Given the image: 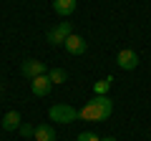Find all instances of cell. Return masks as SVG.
I'll list each match as a JSON object with an SVG mask.
<instances>
[{"label": "cell", "instance_id": "10", "mask_svg": "<svg viewBox=\"0 0 151 141\" xmlns=\"http://www.w3.org/2000/svg\"><path fill=\"white\" fill-rule=\"evenodd\" d=\"M3 129H5V131L20 129V114H18V111H8V114L3 116Z\"/></svg>", "mask_w": 151, "mask_h": 141}, {"label": "cell", "instance_id": "4", "mask_svg": "<svg viewBox=\"0 0 151 141\" xmlns=\"http://www.w3.org/2000/svg\"><path fill=\"white\" fill-rule=\"evenodd\" d=\"M116 65H119V68H124V70H134L136 65H139V53H136V50H131V48L119 50V53H116Z\"/></svg>", "mask_w": 151, "mask_h": 141}, {"label": "cell", "instance_id": "3", "mask_svg": "<svg viewBox=\"0 0 151 141\" xmlns=\"http://www.w3.org/2000/svg\"><path fill=\"white\" fill-rule=\"evenodd\" d=\"M70 33H73V25H70L68 20H63V23H58L55 28H50V30H48V43L50 45H63Z\"/></svg>", "mask_w": 151, "mask_h": 141}, {"label": "cell", "instance_id": "13", "mask_svg": "<svg viewBox=\"0 0 151 141\" xmlns=\"http://www.w3.org/2000/svg\"><path fill=\"white\" fill-rule=\"evenodd\" d=\"M76 141H101V136H96L93 131H81L76 136Z\"/></svg>", "mask_w": 151, "mask_h": 141}, {"label": "cell", "instance_id": "9", "mask_svg": "<svg viewBox=\"0 0 151 141\" xmlns=\"http://www.w3.org/2000/svg\"><path fill=\"white\" fill-rule=\"evenodd\" d=\"M35 141H55V129L50 124H40L35 126V136H33Z\"/></svg>", "mask_w": 151, "mask_h": 141}, {"label": "cell", "instance_id": "11", "mask_svg": "<svg viewBox=\"0 0 151 141\" xmlns=\"http://www.w3.org/2000/svg\"><path fill=\"white\" fill-rule=\"evenodd\" d=\"M113 86V76H106L103 81H96L93 83V96H106Z\"/></svg>", "mask_w": 151, "mask_h": 141}, {"label": "cell", "instance_id": "12", "mask_svg": "<svg viewBox=\"0 0 151 141\" xmlns=\"http://www.w3.org/2000/svg\"><path fill=\"white\" fill-rule=\"evenodd\" d=\"M48 78H50V83L60 86V83L68 81V70H63V68H53V70H48Z\"/></svg>", "mask_w": 151, "mask_h": 141}, {"label": "cell", "instance_id": "7", "mask_svg": "<svg viewBox=\"0 0 151 141\" xmlns=\"http://www.w3.org/2000/svg\"><path fill=\"white\" fill-rule=\"evenodd\" d=\"M50 78H48V73L45 76H38V78H33L30 81V91H33V96H48L50 93Z\"/></svg>", "mask_w": 151, "mask_h": 141}, {"label": "cell", "instance_id": "15", "mask_svg": "<svg viewBox=\"0 0 151 141\" xmlns=\"http://www.w3.org/2000/svg\"><path fill=\"white\" fill-rule=\"evenodd\" d=\"M101 141H116V136H103Z\"/></svg>", "mask_w": 151, "mask_h": 141}, {"label": "cell", "instance_id": "16", "mask_svg": "<svg viewBox=\"0 0 151 141\" xmlns=\"http://www.w3.org/2000/svg\"><path fill=\"white\" fill-rule=\"evenodd\" d=\"M0 91H3V86H0Z\"/></svg>", "mask_w": 151, "mask_h": 141}, {"label": "cell", "instance_id": "2", "mask_svg": "<svg viewBox=\"0 0 151 141\" xmlns=\"http://www.w3.org/2000/svg\"><path fill=\"white\" fill-rule=\"evenodd\" d=\"M48 119L55 121V124H73L78 119V109L68 106V103H55L48 109Z\"/></svg>", "mask_w": 151, "mask_h": 141}, {"label": "cell", "instance_id": "6", "mask_svg": "<svg viewBox=\"0 0 151 141\" xmlns=\"http://www.w3.org/2000/svg\"><path fill=\"white\" fill-rule=\"evenodd\" d=\"M63 45H65V50H68L70 55H81V53H86V48H88L86 40H83L81 35H76V33H70L68 38H65Z\"/></svg>", "mask_w": 151, "mask_h": 141}, {"label": "cell", "instance_id": "5", "mask_svg": "<svg viewBox=\"0 0 151 141\" xmlns=\"http://www.w3.org/2000/svg\"><path fill=\"white\" fill-rule=\"evenodd\" d=\"M20 70H23V76L25 78H38V76H45V73H48V68H45V63L43 60H23V65H20Z\"/></svg>", "mask_w": 151, "mask_h": 141}, {"label": "cell", "instance_id": "14", "mask_svg": "<svg viewBox=\"0 0 151 141\" xmlns=\"http://www.w3.org/2000/svg\"><path fill=\"white\" fill-rule=\"evenodd\" d=\"M20 136H25V139H30V136H35V126H30V124H20Z\"/></svg>", "mask_w": 151, "mask_h": 141}, {"label": "cell", "instance_id": "1", "mask_svg": "<svg viewBox=\"0 0 151 141\" xmlns=\"http://www.w3.org/2000/svg\"><path fill=\"white\" fill-rule=\"evenodd\" d=\"M113 114V101L108 96H93L91 101H86V106L78 109V119L83 121H106Z\"/></svg>", "mask_w": 151, "mask_h": 141}, {"label": "cell", "instance_id": "8", "mask_svg": "<svg viewBox=\"0 0 151 141\" xmlns=\"http://www.w3.org/2000/svg\"><path fill=\"white\" fill-rule=\"evenodd\" d=\"M76 0H53V10H55V15H60V18H70L76 13Z\"/></svg>", "mask_w": 151, "mask_h": 141}]
</instances>
